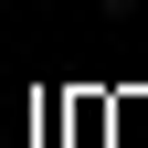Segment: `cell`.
Returning <instances> with one entry per match:
<instances>
[{
	"instance_id": "obj_1",
	"label": "cell",
	"mask_w": 148,
	"mask_h": 148,
	"mask_svg": "<svg viewBox=\"0 0 148 148\" xmlns=\"http://www.w3.org/2000/svg\"><path fill=\"white\" fill-rule=\"evenodd\" d=\"M95 21H106V32H116V21H138V0H95Z\"/></svg>"
}]
</instances>
